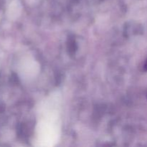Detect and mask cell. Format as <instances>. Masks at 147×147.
<instances>
[{"label": "cell", "instance_id": "obj_1", "mask_svg": "<svg viewBox=\"0 0 147 147\" xmlns=\"http://www.w3.org/2000/svg\"><path fill=\"white\" fill-rule=\"evenodd\" d=\"M144 70L147 71V59H146V62H145L144 65Z\"/></svg>", "mask_w": 147, "mask_h": 147}]
</instances>
